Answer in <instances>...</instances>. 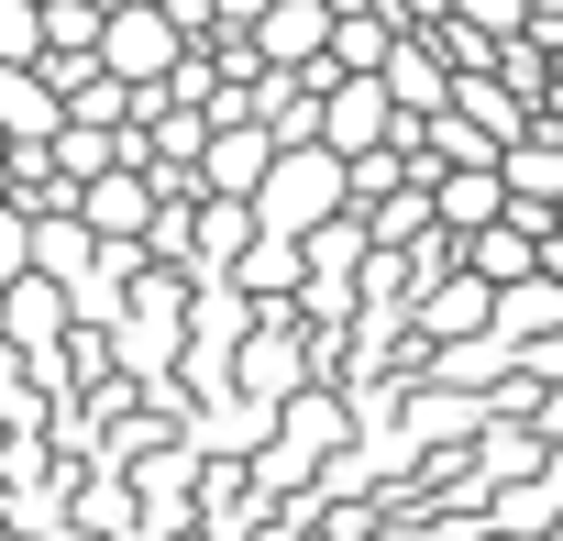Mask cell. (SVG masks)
Listing matches in <instances>:
<instances>
[{"label":"cell","mask_w":563,"mask_h":541,"mask_svg":"<svg viewBox=\"0 0 563 541\" xmlns=\"http://www.w3.org/2000/svg\"><path fill=\"white\" fill-rule=\"evenodd\" d=\"M254 221H265L276 243H310V232L354 221V188H343V166H332L321 144H299V155H276V166H265V188H254Z\"/></svg>","instance_id":"cell-1"},{"label":"cell","mask_w":563,"mask_h":541,"mask_svg":"<svg viewBox=\"0 0 563 541\" xmlns=\"http://www.w3.org/2000/svg\"><path fill=\"white\" fill-rule=\"evenodd\" d=\"M387 144H398L387 89H376V78H332V89H321V155H332V166H365V155H387Z\"/></svg>","instance_id":"cell-2"},{"label":"cell","mask_w":563,"mask_h":541,"mask_svg":"<svg viewBox=\"0 0 563 541\" xmlns=\"http://www.w3.org/2000/svg\"><path fill=\"white\" fill-rule=\"evenodd\" d=\"M265 166H276V144H265V122H254V111H243V122H210V155H199V188H210V199H232V210H243V199L265 188Z\"/></svg>","instance_id":"cell-3"},{"label":"cell","mask_w":563,"mask_h":541,"mask_svg":"<svg viewBox=\"0 0 563 541\" xmlns=\"http://www.w3.org/2000/svg\"><path fill=\"white\" fill-rule=\"evenodd\" d=\"M464 277H475V288H530V277H541V243H530L519 221H497V232L464 243Z\"/></svg>","instance_id":"cell-4"},{"label":"cell","mask_w":563,"mask_h":541,"mask_svg":"<svg viewBox=\"0 0 563 541\" xmlns=\"http://www.w3.org/2000/svg\"><path fill=\"white\" fill-rule=\"evenodd\" d=\"M552 332H563V288H541V277H530V288H497V343H508V365H519L530 343H552Z\"/></svg>","instance_id":"cell-5"},{"label":"cell","mask_w":563,"mask_h":541,"mask_svg":"<svg viewBox=\"0 0 563 541\" xmlns=\"http://www.w3.org/2000/svg\"><path fill=\"white\" fill-rule=\"evenodd\" d=\"M56 89L34 78V67H0V133H12V144H56Z\"/></svg>","instance_id":"cell-6"},{"label":"cell","mask_w":563,"mask_h":541,"mask_svg":"<svg viewBox=\"0 0 563 541\" xmlns=\"http://www.w3.org/2000/svg\"><path fill=\"white\" fill-rule=\"evenodd\" d=\"M78 210H89L100 232H133V221H155V177H133V166H122V177H100Z\"/></svg>","instance_id":"cell-7"},{"label":"cell","mask_w":563,"mask_h":541,"mask_svg":"<svg viewBox=\"0 0 563 541\" xmlns=\"http://www.w3.org/2000/svg\"><path fill=\"white\" fill-rule=\"evenodd\" d=\"M67 177H111V133H78V122H56V144H45Z\"/></svg>","instance_id":"cell-8"},{"label":"cell","mask_w":563,"mask_h":541,"mask_svg":"<svg viewBox=\"0 0 563 541\" xmlns=\"http://www.w3.org/2000/svg\"><path fill=\"white\" fill-rule=\"evenodd\" d=\"M530 431H541V453H563V387H541V409H530Z\"/></svg>","instance_id":"cell-9"},{"label":"cell","mask_w":563,"mask_h":541,"mask_svg":"<svg viewBox=\"0 0 563 541\" xmlns=\"http://www.w3.org/2000/svg\"><path fill=\"white\" fill-rule=\"evenodd\" d=\"M12 265H23V232H12V221H0V277H12Z\"/></svg>","instance_id":"cell-10"},{"label":"cell","mask_w":563,"mask_h":541,"mask_svg":"<svg viewBox=\"0 0 563 541\" xmlns=\"http://www.w3.org/2000/svg\"><path fill=\"white\" fill-rule=\"evenodd\" d=\"M541 486H552V497H563V453H541Z\"/></svg>","instance_id":"cell-11"}]
</instances>
